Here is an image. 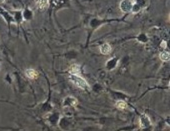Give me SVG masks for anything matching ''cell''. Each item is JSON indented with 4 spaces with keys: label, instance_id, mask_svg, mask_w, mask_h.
Listing matches in <instances>:
<instances>
[{
    "label": "cell",
    "instance_id": "8992f818",
    "mask_svg": "<svg viewBox=\"0 0 170 131\" xmlns=\"http://www.w3.org/2000/svg\"><path fill=\"white\" fill-rule=\"evenodd\" d=\"M140 125L141 127L145 128V127H148L150 125V121H149V118L146 115H143L141 118H140Z\"/></svg>",
    "mask_w": 170,
    "mask_h": 131
},
{
    "label": "cell",
    "instance_id": "5b68a950",
    "mask_svg": "<svg viewBox=\"0 0 170 131\" xmlns=\"http://www.w3.org/2000/svg\"><path fill=\"white\" fill-rule=\"evenodd\" d=\"M100 52L102 53V54H104V55L109 54V53L111 52V46H110V44L104 43L103 45H101V46H100Z\"/></svg>",
    "mask_w": 170,
    "mask_h": 131
},
{
    "label": "cell",
    "instance_id": "7a4b0ae2",
    "mask_svg": "<svg viewBox=\"0 0 170 131\" xmlns=\"http://www.w3.org/2000/svg\"><path fill=\"white\" fill-rule=\"evenodd\" d=\"M133 5L134 4L132 2V0H122L121 3H120V9L125 13H128V12H131Z\"/></svg>",
    "mask_w": 170,
    "mask_h": 131
},
{
    "label": "cell",
    "instance_id": "3957f363",
    "mask_svg": "<svg viewBox=\"0 0 170 131\" xmlns=\"http://www.w3.org/2000/svg\"><path fill=\"white\" fill-rule=\"evenodd\" d=\"M36 7L40 10H44L49 6V0H36Z\"/></svg>",
    "mask_w": 170,
    "mask_h": 131
},
{
    "label": "cell",
    "instance_id": "30bf717a",
    "mask_svg": "<svg viewBox=\"0 0 170 131\" xmlns=\"http://www.w3.org/2000/svg\"><path fill=\"white\" fill-rule=\"evenodd\" d=\"M165 43H166V42L163 41V42H162V44H161V46H162V47H165V46H166V44H165Z\"/></svg>",
    "mask_w": 170,
    "mask_h": 131
},
{
    "label": "cell",
    "instance_id": "6da1fadb",
    "mask_svg": "<svg viewBox=\"0 0 170 131\" xmlns=\"http://www.w3.org/2000/svg\"><path fill=\"white\" fill-rule=\"evenodd\" d=\"M69 79L72 81V82L76 85V86L80 87V88H88V83H87V81L83 78V77H81L80 75H75V74H71L69 76Z\"/></svg>",
    "mask_w": 170,
    "mask_h": 131
},
{
    "label": "cell",
    "instance_id": "52a82bcc",
    "mask_svg": "<svg viewBox=\"0 0 170 131\" xmlns=\"http://www.w3.org/2000/svg\"><path fill=\"white\" fill-rule=\"evenodd\" d=\"M70 73H71V74L78 75L80 73V68H79V66H78L77 64L71 65V67H70Z\"/></svg>",
    "mask_w": 170,
    "mask_h": 131
},
{
    "label": "cell",
    "instance_id": "ba28073f",
    "mask_svg": "<svg viewBox=\"0 0 170 131\" xmlns=\"http://www.w3.org/2000/svg\"><path fill=\"white\" fill-rule=\"evenodd\" d=\"M115 106H116V107H117L118 109H124V108L126 107V102L123 101V100H119V101L116 102Z\"/></svg>",
    "mask_w": 170,
    "mask_h": 131
},
{
    "label": "cell",
    "instance_id": "277c9868",
    "mask_svg": "<svg viewBox=\"0 0 170 131\" xmlns=\"http://www.w3.org/2000/svg\"><path fill=\"white\" fill-rule=\"evenodd\" d=\"M25 75L29 79H35V78H37V76H38V73H37V71L34 70V69L29 68V69H26L25 70Z\"/></svg>",
    "mask_w": 170,
    "mask_h": 131
},
{
    "label": "cell",
    "instance_id": "8fae6325",
    "mask_svg": "<svg viewBox=\"0 0 170 131\" xmlns=\"http://www.w3.org/2000/svg\"><path fill=\"white\" fill-rule=\"evenodd\" d=\"M5 2V0H0V3H4Z\"/></svg>",
    "mask_w": 170,
    "mask_h": 131
},
{
    "label": "cell",
    "instance_id": "9c48e42d",
    "mask_svg": "<svg viewBox=\"0 0 170 131\" xmlns=\"http://www.w3.org/2000/svg\"><path fill=\"white\" fill-rule=\"evenodd\" d=\"M159 56H160V59L162 61H168L169 60V53L168 52H165V51L161 52Z\"/></svg>",
    "mask_w": 170,
    "mask_h": 131
}]
</instances>
